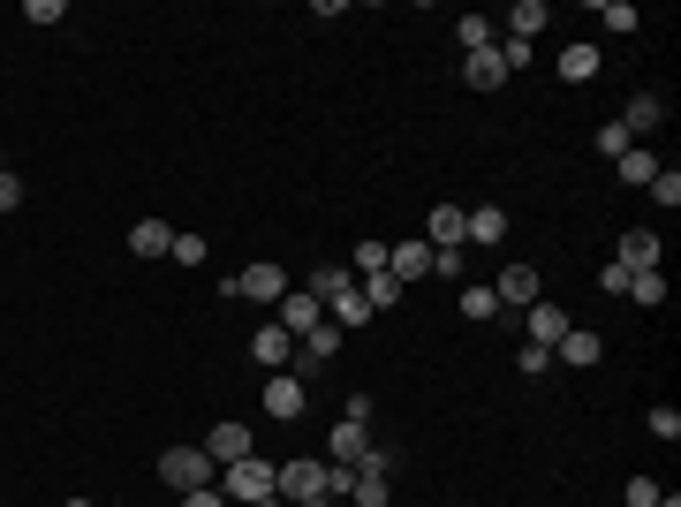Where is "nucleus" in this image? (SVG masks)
Returning <instances> with one entry per match:
<instances>
[{
	"label": "nucleus",
	"instance_id": "nucleus-1",
	"mask_svg": "<svg viewBox=\"0 0 681 507\" xmlns=\"http://www.w3.org/2000/svg\"><path fill=\"white\" fill-rule=\"evenodd\" d=\"M220 493H227V507L243 500V507H258V500H273V462L265 455H243V462H227L220 478H212Z\"/></svg>",
	"mask_w": 681,
	"mask_h": 507
},
{
	"label": "nucleus",
	"instance_id": "nucleus-2",
	"mask_svg": "<svg viewBox=\"0 0 681 507\" xmlns=\"http://www.w3.org/2000/svg\"><path fill=\"white\" fill-rule=\"evenodd\" d=\"M220 296H243V304H281V296H288V273H281V265H243L235 281H220Z\"/></svg>",
	"mask_w": 681,
	"mask_h": 507
},
{
	"label": "nucleus",
	"instance_id": "nucleus-3",
	"mask_svg": "<svg viewBox=\"0 0 681 507\" xmlns=\"http://www.w3.org/2000/svg\"><path fill=\"white\" fill-rule=\"evenodd\" d=\"M160 478H168L174 493H197V485H212V455L205 447H168L160 455Z\"/></svg>",
	"mask_w": 681,
	"mask_h": 507
},
{
	"label": "nucleus",
	"instance_id": "nucleus-4",
	"mask_svg": "<svg viewBox=\"0 0 681 507\" xmlns=\"http://www.w3.org/2000/svg\"><path fill=\"white\" fill-rule=\"evenodd\" d=\"M273 311H281L273 326H288V341H304V334H311V326H326V304H319L311 288H288V296H281Z\"/></svg>",
	"mask_w": 681,
	"mask_h": 507
},
{
	"label": "nucleus",
	"instance_id": "nucleus-5",
	"mask_svg": "<svg viewBox=\"0 0 681 507\" xmlns=\"http://www.w3.org/2000/svg\"><path fill=\"white\" fill-rule=\"evenodd\" d=\"M568 326H575V319H568L560 304H545V296H537V304L522 311V334H530V348H545V356L560 348V334H568Z\"/></svg>",
	"mask_w": 681,
	"mask_h": 507
},
{
	"label": "nucleus",
	"instance_id": "nucleus-6",
	"mask_svg": "<svg viewBox=\"0 0 681 507\" xmlns=\"http://www.w3.org/2000/svg\"><path fill=\"white\" fill-rule=\"evenodd\" d=\"M462 243H470V250H500V243H508V212H500V205H470V212H462Z\"/></svg>",
	"mask_w": 681,
	"mask_h": 507
},
{
	"label": "nucleus",
	"instance_id": "nucleus-7",
	"mask_svg": "<svg viewBox=\"0 0 681 507\" xmlns=\"http://www.w3.org/2000/svg\"><path fill=\"white\" fill-rule=\"evenodd\" d=\"M304 401H311V386H304L296 371H273V379H265V417L296 424V417H304Z\"/></svg>",
	"mask_w": 681,
	"mask_h": 507
},
{
	"label": "nucleus",
	"instance_id": "nucleus-8",
	"mask_svg": "<svg viewBox=\"0 0 681 507\" xmlns=\"http://www.w3.org/2000/svg\"><path fill=\"white\" fill-rule=\"evenodd\" d=\"M205 455H212V470H227V462L258 455V440H250V424H212L205 432Z\"/></svg>",
	"mask_w": 681,
	"mask_h": 507
},
{
	"label": "nucleus",
	"instance_id": "nucleus-9",
	"mask_svg": "<svg viewBox=\"0 0 681 507\" xmlns=\"http://www.w3.org/2000/svg\"><path fill=\"white\" fill-rule=\"evenodd\" d=\"M462 84H470V91H500V84H508V61H500V38H493L485 53H462Z\"/></svg>",
	"mask_w": 681,
	"mask_h": 507
},
{
	"label": "nucleus",
	"instance_id": "nucleus-10",
	"mask_svg": "<svg viewBox=\"0 0 681 507\" xmlns=\"http://www.w3.org/2000/svg\"><path fill=\"white\" fill-rule=\"evenodd\" d=\"M621 129H629V137H659V129H667V99H659V91H636V99L621 107Z\"/></svg>",
	"mask_w": 681,
	"mask_h": 507
},
{
	"label": "nucleus",
	"instance_id": "nucleus-11",
	"mask_svg": "<svg viewBox=\"0 0 681 507\" xmlns=\"http://www.w3.org/2000/svg\"><path fill=\"white\" fill-rule=\"evenodd\" d=\"M296 356H304V371H296V379H311V371H326V363L340 356V326H334V319H326V326H311V334L296 341Z\"/></svg>",
	"mask_w": 681,
	"mask_h": 507
},
{
	"label": "nucleus",
	"instance_id": "nucleus-12",
	"mask_svg": "<svg viewBox=\"0 0 681 507\" xmlns=\"http://www.w3.org/2000/svg\"><path fill=\"white\" fill-rule=\"evenodd\" d=\"M386 273L409 288V281H424L432 273V243H386Z\"/></svg>",
	"mask_w": 681,
	"mask_h": 507
},
{
	"label": "nucleus",
	"instance_id": "nucleus-13",
	"mask_svg": "<svg viewBox=\"0 0 681 507\" xmlns=\"http://www.w3.org/2000/svg\"><path fill=\"white\" fill-rule=\"evenodd\" d=\"M553 356H560L568 371H591V363L606 356V341L591 334V326H568V334H560V348H553Z\"/></svg>",
	"mask_w": 681,
	"mask_h": 507
},
{
	"label": "nucleus",
	"instance_id": "nucleus-14",
	"mask_svg": "<svg viewBox=\"0 0 681 507\" xmlns=\"http://www.w3.org/2000/svg\"><path fill=\"white\" fill-rule=\"evenodd\" d=\"M424 235H432V250H470L462 243V205H432L424 212Z\"/></svg>",
	"mask_w": 681,
	"mask_h": 507
},
{
	"label": "nucleus",
	"instance_id": "nucleus-15",
	"mask_svg": "<svg viewBox=\"0 0 681 507\" xmlns=\"http://www.w3.org/2000/svg\"><path fill=\"white\" fill-rule=\"evenodd\" d=\"M614 265H629V273H659V235H652V227H629Z\"/></svg>",
	"mask_w": 681,
	"mask_h": 507
},
{
	"label": "nucleus",
	"instance_id": "nucleus-16",
	"mask_svg": "<svg viewBox=\"0 0 681 507\" xmlns=\"http://www.w3.org/2000/svg\"><path fill=\"white\" fill-rule=\"evenodd\" d=\"M545 23H553V8H545V0H515V8H508V23H500V38H522V46H530V38H537Z\"/></svg>",
	"mask_w": 681,
	"mask_h": 507
},
{
	"label": "nucleus",
	"instance_id": "nucleus-17",
	"mask_svg": "<svg viewBox=\"0 0 681 507\" xmlns=\"http://www.w3.org/2000/svg\"><path fill=\"white\" fill-rule=\"evenodd\" d=\"M250 356H258L265 371H288V356H296V341H288V326H258V334H250Z\"/></svg>",
	"mask_w": 681,
	"mask_h": 507
},
{
	"label": "nucleus",
	"instance_id": "nucleus-18",
	"mask_svg": "<svg viewBox=\"0 0 681 507\" xmlns=\"http://www.w3.org/2000/svg\"><path fill=\"white\" fill-rule=\"evenodd\" d=\"M493 296H500V311H530V304H537V273H530V265H508Z\"/></svg>",
	"mask_w": 681,
	"mask_h": 507
},
{
	"label": "nucleus",
	"instance_id": "nucleus-19",
	"mask_svg": "<svg viewBox=\"0 0 681 507\" xmlns=\"http://www.w3.org/2000/svg\"><path fill=\"white\" fill-rule=\"evenodd\" d=\"M363 447H371V440H363V424H334V432H326V455H334L326 470H356V462H363Z\"/></svg>",
	"mask_w": 681,
	"mask_h": 507
},
{
	"label": "nucleus",
	"instance_id": "nucleus-20",
	"mask_svg": "<svg viewBox=\"0 0 681 507\" xmlns=\"http://www.w3.org/2000/svg\"><path fill=\"white\" fill-rule=\"evenodd\" d=\"M168 250H174L168 220H137V227H129V258H168Z\"/></svg>",
	"mask_w": 681,
	"mask_h": 507
},
{
	"label": "nucleus",
	"instance_id": "nucleus-21",
	"mask_svg": "<svg viewBox=\"0 0 681 507\" xmlns=\"http://www.w3.org/2000/svg\"><path fill=\"white\" fill-rule=\"evenodd\" d=\"M614 174H621L629 189H652V174H659V152H652V145H629V152L614 160Z\"/></svg>",
	"mask_w": 681,
	"mask_h": 507
},
{
	"label": "nucleus",
	"instance_id": "nucleus-22",
	"mask_svg": "<svg viewBox=\"0 0 681 507\" xmlns=\"http://www.w3.org/2000/svg\"><path fill=\"white\" fill-rule=\"evenodd\" d=\"M553 69H560V84H591V76H598V46H583V38H575V46H560V61H553Z\"/></svg>",
	"mask_w": 681,
	"mask_h": 507
},
{
	"label": "nucleus",
	"instance_id": "nucleus-23",
	"mask_svg": "<svg viewBox=\"0 0 681 507\" xmlns=\"http://www.w3.org/2000/svg\"><path fill=\"white\" fill-rule=\"evenodd\" d=\"M356 288H363V304H371V311H394V304H401V281H394V273H363Z\"/></svg>",
	"mask_w": 681,
	"mask_h": 507
},
{
	"label": "nucleus",
	"instance_id": "nucleus-24",
	"mask_svg": "<svg viewBox=\"0 0 681 507\" xmlns=\"http://www.w3.org/2000/svg\"><path fill=\"white\" fill-rule=\"evenodd\" d=\"M304 288H311L319 304H334L340 288H356V281H348V265H311V281H304Z\"/></svg>",
	"mask_w": 681,
	"mask_h": 507
},
{
	"label": "nucleus",
	"instance_id": "nucleus-25",
	"mask_svg": "<svg viewBox=\"0 0 681 507\" xmlns=\"http://www.w3.org/2000/svg\"><path fill=\"white\" fill-rule=\"evenodd\" d=\"M326 319H334V326H363V319H371V304H363V288H340L334 304H326Z\"/></svg>",
	"mask_w": 681,
	"mask_h": 507
},
{
	"label": "nucleus",
	"instance_id": "nucleus-26",
	"mask_svg": "<svg viewBox=\"0 0 681 507\" xmlns=\"http://www.w3.org/2000/svg\"><path fill=\"white\" fill-rule=\"evenodd\" d=\"M455 38H462V53H485V46L500 38V23H485V15H462V23H455Z\"/></svg>",
	"mask_w": 681,
	"mask_h": 507
},
{
	"label": "nucleus",
	"instance_id": "nucleus-27",
	"mask_svg": "<svg viewBox=\"0 0 681 507\" xmlns=\"http://www.w3.org/2000/svg\"><path fill=\"white\" fill-rule=\"evenodd\" d=\"M386 493H394V478H363V470L348 478V500L356 507H386Z\"/></svg>",
	"mask_w": 681,
	"mask_h": 507
},
{
	"label": "nucleus",
	"instance_id": "nucleus-28",
	"mask_svg": "<svg viewBox=\"0 0 681 507\" xmlns=\"http://www.w3.org/2000/svg\"><path fill=\"white\" fill-rule=\"evenodd\" d=\"M629 296H636L644 311H659V304H667V273H629Z\"/></svg>",
	"mask_w": 681,
	"mask_h": 507
},
{
	"label": "nucleus",
	"instance_id": "nucleus-29",
	"mask_svg": "<svg viewBox=\"0 0 681 507\" xmlns=\"http://www.w3.org/2000/svg\"><path fill=\"white\" fill-rule=\"evenodd\" d=\"M462 319H485V326H493V319H500V296H493V288H462Z\"/></svg>",
	"mask_w": 681,
	"mask_h": 507
},
{
	"label": "nucleus",
	"instance_id": "nucleus-30",
	"mask_svg": "<svg viewBox=\"0 0 681 507\" xmlns=\"http://www.w3.org/2000/svg\"><path fill=\"white\" fill-rule=\"evenodd\" d=\"M598 23H606V30H636V23H644V15H636V8H629V0H598Z\"/></svg>",
	"mask_w": 681,
	"mask_h": 507
},
{
	"label": "nucleus",
	"instance_id": "nucleus-31",
	"mask_svg": "<svg viewBox=\"0 0 681 507\" xmlns=\"http://www.w3.org/2000/svg\"><path fill=\"white\" fill-rule=\"evenodd\" d=\"M356 470H363V478H394V470H401V455H394V447H363V462H356Z\"/></svg>",
	"mask_w": 681,
	"mask_h": 507
},
{
	"label": "nucleus",
	"instance_id": "nucleus-32",
	"mask_svg": "<svg viewBox=\"0 0 681 507\" xmlns=\"http://www.w3.org/2000/svg\"><path fill=\"white\" fill-rule=\"evenodd\" d=\"M363 273H386V243H371V235H363V250H356V273H348V281H363Z\"/></svg>",
	"mask_w": 681,
	"mask_h": 507
},
{
	"label": "nucleus",
	"instance_id": "nucleus-33",
	"mask_svg": "<svg viewBox=\"0 0 681 507\" xmlns=\"http://www.w3.org/2000/svg\"><path fill=\"white\" fill-rule=\"evenodd\" d=\"M652 205H681V174H674V168L652 174Z\"/></svg>",
	"mask_w": 681,
	"mask_h": 507
},
{
	"label": "nucleus",
	"instance_id": "nucleus-34",
	"mask_svg": "<svg viewBox=\"0 0 681 507\" xmlns=\"http://www.w3.org/2000/svg\"><path fill=\"white\" fill-rule=\"evenodd\" d=\"M168 258H174V265H205V235H174Z\"/></svg>",
	"mask_w": 681,
	"mask_h": 507
},
{
	"label": "nucleus",
	"instance_id": "nucleus-35",
	"mask_svg": "<svg viewBox=\"0 0 681 507\" xmlns=\"http://www.w3.org/2000/svg\"><path fill=\"white\" fill-rule=\"evenodd\" d=\"M652 432H659V440H681V409H674V401L652 409Z\"/></svg>",
	"mask_w": 681,
	"mask_h": 507
},
{
	"label": "nucleus",
	"instance_id": "nucleus-36",
	"mask_svg": "<svg viewBox=\"0 0 681 507\" xmlns=\"http://www.w3.org/2000/svg\"><path fill=\"white\" fill-rule=\"evenodd\" d=\"M629 145H636V137H629V129H621V122H606V129H598V152H614V160H621V152H629Z\"/></svg>",
	"mask_w": 681,
	"mask_h": 507
},
{
	"label": "nucleus",
	"instance_id": "nucleus-37",
	"mask_svg": "<svg viewBox=\"0 0 681 507\" xmlns=\"http://www.w3.org/2000/svg\"><path fill=\"white\" fill-rule=\"evenodd\" d=\"M598 296H629V265H606L598 273Z\"/></svg>",
	"mask_w": 681,
	"mask_h": 507
},
{
	"label": "nucleus",
	"instance_id": "nucleus-38",
	"mask_svg": "<svg viewBox=\"0 0 681 507\" xmlns=\"http://www.w3.org/2000/svg\"><path fill=\"white\" fill-rule=\"evenodd\" d=\"M629 507H659V485L652 478H629Z\"/></svg>",
	"mask_w": 681,
	"mask_h": 507
},
{
	"label": "nucleus",
	"instance_id": "nucleus-39",
	"mask_svg": "<svg viewBox=\"0 0 681 507\" xmlns=\"http://www.w3.org/2000/svg\"><path fill=\"white\" fill-rule=\"evenodd\" d=\"M182 507H227V493L220 485H197V493H182Z\"/></svg>",
	"mask_w": 681,
	"mask_h": 507
},
{
	"label": "nucleus",
	"instance_id": "nucleus-40",
	"mask_svg": "<svg viewBox=\"0 0 681 507\" xmlns=\"http://www.w3.org/2000/svg\"><path fill=\"white\" fill-rule=\"evenodd\" d=\"M15 205H23V182H15V174H0V212H15Z\"/></svg>",
	"mask_w": 681,
	"mask_h": 507
},
{
	"label": "nucleus",
	"instance_id": "nucleus-41",
	"mask_svg": "<svg viewBox=\"0 0 681 507\" xmlns=\"http://www.w3.org/2000/svg\"><path fill=\"white\" fill-rule=\"evenodd\" d=\"M296 507H334V500H326V493H319V500H296Z\"/></svg>",
	"mask_w": 681,
	"mask_h": 507
},
{
	"label": "nucleus",
	"instance_id": "nucleus-42",
	"mask_svg": "<svg viewBox=\"0 0 681 507\" xmlns=\"http://www.w3.org/2000/svg\"><path fill=\"white\" fill-rule=\"evenodd\" d=\"M659 507H681V500H674V493H659Z\"/></svg>",
	"mask_w": 681,
	"mask_h": 507
},
{
	"label": "nucleus",
	"instance_id": "nucleus-43",
	"mask_svg": "<svg viewBox=\"0 0 681 507\" xmlns=\"http://www.w3.org/2000/svg\"><path fill=\"white\" fill-rule=\"evenodd\" d=\"M258 507H288V500H281V493H273V500H258Z\"/></svg>",
	"mask_w": 681,
	"mask_h": 507
},
{
	"label": "nucleus",
	"instance_id": "nucleus-44",
	"mask_svg": "<svg viewBox=\"0 0 681 507\" xmlns=\"http://www.w3.org/2000/svg\"><path fill=\"white\" fill-rule=\"evenodd\" d=\"M69 507H91V500H69Z\"/></svg>",
	"mask_w": 681,
	"mask_h": 507
},
{
	"label": "nucleus",
	"instance_id": "nucleus-45",
	"mask_svg": "<svg viewBox=\"0 0 681 507\" xmlns=\"http://www.w3.org/2000/svg\"><path fill=\"white\" fill-rule=\"evenodd\" d=\"M0 174H8V168H0Z\"/></svg>",
	"mask_w": 681,
	"mask_h": 507
}]
</instances>
